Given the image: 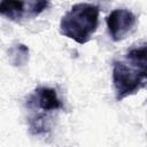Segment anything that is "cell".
Instances as JSON below:
<instances>
[{"label": "cell", "mask_w": 147, "mask_h": 147, "mask_svg": "<svg viewBox=\"0 0 147 147\" xmlns=\"http://www.w3.org/2000/svg\"><path fill=\"white\" fill-rule=\"evenodd\" d=\"M146 77V42H142L131 47L123 60H115L113 62V86L116 100L122 101L144 88Z\"/></svg>", "instance_id": "cell-1"}, {"label": "cell", "mask_w": 147, "mask_h": 147, "mask_svg": "<svg viewBox=\"0 0 147 147\" xmlns=\"http://www.w3.org/2000/svg\"><path fill=\"white\" fill-rule=\"evenodd\" d=\"M99 7L93 3L74 5L60 21V33L83 45L91 40L99 23Z\"/></svg>", "instance_id": "cell-2"}, {"label": "cell", "mask_w": 147, "mask_h": 147, "mask_svg": "<svg viewBox=\"0 0 147 147\" xmlns=\"http://www.w3.org/2000/svg\"><path fill=\"white\" fill-rule=\"evenodd\" d=\"M48 1H0V16L13 22H23L39 16L47 7Z\"/></svg>", "instance_id": "cell-3"}, {"label": "cell", "mask_w": 147, "mask_h": 147, "mask_svg": "<svg viewBox=\"0 0 147 147\" xmlns=\"http://www.w3.org/2000/svg\"><path fill=\"white\" fill-rule=\"evenodd\" d=\"M106 23L110 38L114 41H121L131 33L137 23V18L131 10L117 8L107 16Z\"/></svg>", "instance_id": "cell-4"}, {"label": "cell", "mask_w": 147, "mask_h": 147, "mask_svg": "<svg viewBox=\"0 0 147 147\" xmlns=\"http://www.w3.org/2000/svg\"><path fill=\"white\" fill-rule=\"evenodd\" d=\"M26 107L33 111L38 110V113L49 114L61 109L63 105L59 99L55 88L39 86L29 95L26 100Z\"/></svg>", "instance_id": "cell-5"}, {"label": "cell", "mask_w": 147, "mask_h": 147, "mask_svg": "<svg viewBox=\"0 0 147 147\" xmlns=\"http://www.w3.org/2000/svg\"><path fill=\"white\" fill-rule=\"evenodd\" d=\"M7 54L8 61L13 67H23L29 61V47L22 42L13 44Z\"/></svg>", "instance_id": "cell-6"}]
</instances>
